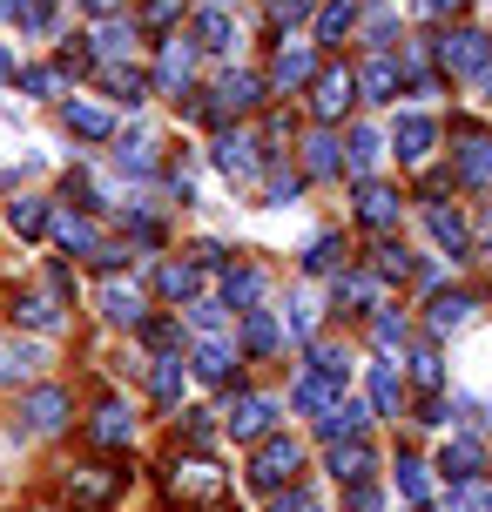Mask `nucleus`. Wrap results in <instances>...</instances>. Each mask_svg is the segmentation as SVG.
<instances>
[{"instance_id": "1", "label": "nucleus", "mask_w": 492, "mask_h": 512, "mask_svg": "<svg viewBox=\"0 0 492 512\" xmlns=\"http://www.w3.org/2000/svg\"><path fill=\"white\" fill-rule=\"evenodd\" d=\"M439 61L452 68V75H486L492 41H486V34H472V27H452V34L439 41Z\"/></svg>"}, {"instance_id": "2", "label": "nucleus", "mask_w": 492, "mask_h": 512, "mask_svg": "<svg viewBox=\"0 0 492 512\" xmlns=\"http://www.w3.org/2000/svg\"><path fill=\"white\" fill-rule=\"evenodd\" d=\"M297 465H304L297 438H263V452H257V465H250V479H257V486H284V479H297Z\"/></svg>"}, {"instance_id": "3", "label": "nucleus", "mask_w": 492, "mask_h": 512, "mask_svg": "<svg viewBox=\"0 0 492 512\" xmlns=\"http://www.w3.org/2000/svg\"><path fill=\"white\" fill-rule=\"evenodd\" d=\"M432 142H439L432 115H398V128H391V142H385V149L398 155V162H425V155H432Z\"/></svg>"}, {"instance_id": "4", "label": "nucleus", "mask_w": 492, "mask_h": 512, "mask_svg": "<svg viewBox=\"0 0 492 512\" xmlns=\"http://www.w3.org/2000/svg\"><path fill=\"white\" fill-rule=\"evenodd\" d=\"M21 418H27V432H61V418H68V391L41 384V391L21 405Z\"/></svg>"}, {"instance_id": "5", "label": "nucleus", "mask_w": 492, "mask_h": 512, "mask_svg": "<svg viewBox=\"0 0 492 512\" xmlns=\"http://www.w3.org/2000/svg\"><path fill=\"white\" fill-rule=\"evenodd\" d=\"M371 445H364V438H351V445H331V479L337 486H364V479H371Z\"/></svg>"}, {"instance_id": "6", "label": "nucleus", "mask_w": 492, "mask_h": 512, "mask_svg": "<svg viewBox=\"0 0 492 512\" xmlns=\"http://www.w3.org/2000/svg\"><path fill=\"white\" fill-rule=\"evenodd\" d=\"M277 418V398H236L230 405V438H263Z\"/></svg>"}, {"instance_id": "7", "label": "nucleus", "mask_w": 492, "mask_h": 512, "mask_svg": "<svg viewBox=\"0 0 492 512\" xmlns=\"http://www.w3.org/2000/svg\"><path fill=\"white\" fill-rule=\"evenodd\" d=\"M216 169L230 182H250L257 176V142H250V135H223V142H216Z\"/></svg>"}, {"instance_id": "8", "label": "nucleus", "mask_w": 492, "mask_h": 512, "mask_svg": "<svg viewBox=\"0 0 492 512\" xmlns=\"http://www.w3.org/2000/svg\"><path fill=\"white\" fill-rule=\"evenodd\" d=\"M351 81L364 88V102H391V95H398V61H391V54H371Z\"/></svg>"}, {"instance_id": "9", "label": "nucleus", "mask_w": 492, "mask_h": 512, "mask_svg": "<svg viewBox=\"0 0 492 512\" xmlns=\"http://www.w3.org/2000/svg\"><path fill=\"white\" fill-rule=\"evenodd\" d=\"M364 418H371V411H364L358 398H337V405L317 418V432L331 438V445H344V438H358V432H364Z\"/></svg>"}, {"instance_id": "10", "label": "nucleus", "mask_w": 492, "mask_h": 512, "mask_svg": "<svg viewBox=\"0 0 492 512\" xmlns=\"http://www.w3.org/2000/svg\"><path fill=\"white\" fill-rule=\"evenodd\" d=\"M351 102H358V81L344 75V68H331V75L317 81V115H324V122H337Z\"/></svg>"}, {"instance_id": "11", "label": "nucleus", "mask_w": 492, "mask_h": 512, "mask_svg": "<svg viewBox=\"0 0 492 512\" xmlns=\"http://www.w3.org/2000/svg\"><path fill=\"white\" fill-rule=\"evenodd\" d=\"M479 445H472V438H445V452H439V472L445 479H459V486H466V479H479Z\"/></svg>"}, {"instance_id": "12", "label": "nucleus", "mask_w": 492, "mask_h": 512, "mask_svg": "<svg viewBox=\"0 0 492 512\" xmlns=\"http://www.w3.org/2000/svg\"><path fill=\"white\" fill-rule=\"evenodd\" d=\"M196 371H203L209 384H230L236 378V351L223 344V337H203V344H196Z\"/></svg>"}, {"instance_id": "13", "label": "nucleus", "mask_w": 492, "mask_h": 512, "mask_svg": "<svg viewBox=\"0 0 492 512\" xmlns=\"http://www.w3.org/2000/svg\"><path fill=\"white\" fill-rule=\"evenodd\" d=\"M54 236H61V250H68V256H95V250H102V230H95L88 216H61Z\"/></svg>"}, {"instance_id": "14", "label": "nucleus", "mask_w": 492, "mask_h": 512, "mask_svg": "<svg viewBox=\"0 0 492 512\" xmlns=\"http://www.w3.org/2000/svg\"><path fill=\"white\" fill-rule=\"evenodd\" d=\"M257 95H263L257 75H223V88H216V108H223V115H243V108H257Z\"/></svg>"}, {"instance_id": "15", "label": "nucleus", "mask_w": 492, "mask_h": 512, "mask_svg": "<svg viewBox=\"0 0 492 512\" xmlns=\"http://www.w3.org/2000/svg\"><path fill=\"white\" fill-rule=\"evenodd\" d=\"M358 216L371 223V230H385L391 216H398V196H391L385 182H364V189H358Z\"/></svg>"}, {"instance_id": "16", "label": "nucleus", "mask_w": 492, "mask_h": 512, "mask_svg": "<svg viewBox=\"0 0 492 512\" xmlns=\"http://www.w3.org/2000/svg\"><path fill=\"white\" fill-rule=\"evenodd\" d=\"M115 486H122L115 472H75V479H68L75 506H108V499H115Z\"/></svg>"}, {"instance_id": "17", "label": "nucleus", "mask_w": 492, "mask_h": 512, "mask_svg": "<svg viewBox=\"0 0 492 512\" xmlns=\"http://www.w3.org/2000/svg\"><path fill=\"white\" fill-rule=\"evenodd\" d=\"M68 128L75 135H88V142H102V135H115V115L95 102H68Z\"/></svg>"}, {"instance_id": "18", "label": "nucleus", "mask_w": 492, "mask_h": 512, "mask_svg": "<svg viewBox=\"0 0 492 512\" xmlns=\"http://www.w3.org/2000/svg\"><path fill=\"white\" fill-rule=\"evenodd\" d=\"M257 297H263L257 270H230V277H223V310H257Z\"/></svg>"}, {"instance_id": "19", "label": "nucleus", "mask_w": 492, "mask_h": 512, "mask_svg": "<svg viewBox=\"0 0 492 512\" xmlns=\"http://www.w3.org/2000/svg\"><path fill=\"white\" fill-rule=\"evenodd\" d=\"M189 68H196V48H182V34H176V41H169V54H162V95H176V88H182V81H189Z\"/></svg>"}, {"instance_id": "20", "label": "nucleus", "mask_w": 492, "mask_h": 512, "mask_svg": "<svg viewBox=\"0 0 492 512\" xmlns=\"http://www.w3.org/2000/svg\"><path fill=\"white\" fill-rule=\"evenodd\" d=\"M41 344H21V337H14V344H7V351H0V378H34V371H41Z\"/></svg>"}, {"instance_id": "21", "label": "nucleus", "mask_w": 492, "mask_h": 512, "mask_svg": "<svg viewBox=\"0 0 492 512\" xmlns=\"http://www.w3.org/2000/svg\"><path fill=\"white\" fill-rule=\"evenodd\" d=\"M472 317V297L466 290H445V297H432V331H459Z\"/></svg>"}, {"instance_id": "22", "label": "nucleus", "mask_w": 492, "mask_h": 512, "mask_svg": "<svg viewBox=\"0 0 492 512\" xmlns=\"http://www.w3.org/2000/svg\"><path fill=\"white\" fill-rule=\"evenodd\" d=\"M337 304L371 310V304H378V277H371V270H351V277H337Z\"/></svg>"}, {"instance_id": "23", "label": "nucleus", "mask_w": 492, "mask_h": 512, "mask_svg": "<svg viewBox=\"0 0 492 512\" xmlns=\"http://www.w3.org/2000/svg\"><path fill=\"white\" fill-rule=\"evenodd\" d=\"M378 155H385V135H378V128H351V169H358V176L378 169Z\"/></svg>"}, {"instance_id": "24", "label": "nucleus", "mask_w": 492, "mask_h": 512, "mask_svg": "<svg viewBox=\"0 0 492 512\" xmlns=\"http://www.w3.org/2000/svg\"><path fill=\"white\" fill-rule=\"evenodd\" d=\"M102 310L115 317V324H142V297H135L129 283H108V290H102Z\"/></svg>"}, {"instance_id": "25", "label": "nucleus", "mask_w": 492, "mask_h": 512, "mask_svg": "<svg viewBox=\"0 0 492 512\" xmlns=\"http://www.w3.org/2000/svg\"><path fill=\"white\" fill-rule=\"evenodd\" d=\"M297 81H311V54L284 48V54H277V68H270V88H297Z\"/></svg>"}, {"instance_id": "26", "label": "nucleus", "mask_w": 492, "mask_h": 512, "mask_svg": "<svg viewBox=\"0 0 492 512\" xmlns=\"http://www.w3.org/2000/svg\"><path fill=\"white\" fill-rule=\"evenodd\" d=\"M311 371H317V378H331L337 391H344V384H351V358H344V351H337V344H317V351H311Z\"/></svg>"}, {"instance_id": "27", "label": "nucleus", "mask_w": 492, "mask_h": 512, "mask_svg": "<svg viewBox=\"0 0 492 512\" xmlns=\"http://www.w3.org/2000/svg\"><path fill=\"white\" fill-rule=\"evenodd\" d=\"M243 344H250V351H277V324H270V310H243Z\"/></svg>"}, {"instance_id": "28", "label": "nucleus", "mask_w": 492, "mask_h": 512, "mask_svg": "<svg viewBox=\"0 0 492 512\" xmlns=\"http://www.w3.org/2000/svg\"><path fill=\"white\" fill-rule=\"evenodd\" d=\"M425 223H432V236H439V250L466 256V223H459V216H452V209H432V216H425Z\"/></svg>"}, {"instance_id": "29", "label": "nucleus", "mask_w": 492, "mask_h": 512, "mask_svg": "<svg viewBox=\"0 0 492 512\" xmlns=\"http://www.w3.org/2000/svg\"><path fill=\"white\" fill-rule=\"evenodd\" d=\"M7 14H14V27H27V34H48L54 27V0H14Z\"/></svg>"}, {"instance_id": "30", "label": "nucleus", "mask_w": 492, "mask_h": 512, "mask_svg": "<svg viewBox=\"0 0 492 512\" xmlns=\"http://www.w3.org/2000/svg\"><path fill=\"white\" fill-rule=\"evenodd\" d=\"M7 223H14V236H41V230H48V203H34V196H21V203L7 209Z\"/></svg>"}, {"instance_id": "31", "label": "nucleus", "mask_w": 492, "mask_h": 512, "mask_svg": "<svg viewBox=\"0 0 492 512\" xmlns=\"http://www.w3.org/2000/svg\"><path fill=\"white\" fill-rule=\"evenodd\" d=\"M196 34H203V41H196V48H209V54L236 48V21H230V14H203V27H196Z\"/></svg>"}, {"instance_id": "32", "label": "nucleus", "mask_w": 492, "mask_h": 512, "mask_svg": "<svg viewBox=\"0 0 492 512\" xmlns=\"http://www.w3.org/2000/svg\"><path fill=\"white\" fill-rule=\"evenodd\" d=\"M176 492H196V499H216V492H223V479H216V472H209V465L196 459V465H182V472H176Z\"/></svg>"}, {"instance_id": "33", "label": "nucleus", "mask_w": 492, "mask_h": 512, "mask_svg": "<svg viewBox=\"0 0 492 512\" xmlns=\"http://www.w3.org/2000/svg\"><path fill=\"white\" fill-rule=\"evenodd\" d=\"M459 176L466 182H492V142H466V149H459Z\"/></svg>"}, {"instance_id": "34", "label": "nucleus", "mask_w": 492, "mask_h": 512, "mask_svg": "<svg viewBox=\"0 0 492 512\" xmlns=\"http://www.w3.org/2000/svg\"><path fill=\"white\" fill-rule=\"evenodd\" d=\"M351 21H358V7H351V0H331V7L317 14V41H337Z\"/></svg>"}, {"instance_id": "35", "label": "nucleus", "mask_w": 492, "mask_h": 512, "mask_svg": "<svg viewBox=\"0 0 492 512\" xmlns=\"http://www.w3.org/2000/svg\"><path fill=\"white\" fill-rule=\"evenodd\" d=\"M196 283H203V277H196V263H169V270H162V297H176V304H182V297H196Z\"/></svg>"}, {"instance_id": "36", "label": "nucleus", "mask_w": 492, "mask_h": 512, "mask_svg": "<svg viewBox=\"0 0 492 512\" xmlns=\"http://www.w3.org/2000/svg\"><path fill=\"white\" fill-rule=\"evenodd\" d=\"M95 438H102V445H129V411H122V405H102V418H95Z\"/></svg>"}, {"instance_id": "37", "label": "nucleus", "mask_w": 492, "mask_h": 512, "mask_svg": "<svg viewBox=\"0 0 492 512\" xmlns=\"http://www.w3.org/2000/svg\"><path fill=\"white\" fill-rule=\"evenodd\" d=\"M21 324H34V331H54V324H61L54 297H21Z\"/></svg>"}, {"instance_id": "38", "label": "nucleus", "mask_w": 492, "mask_h": 512, "mask_svg": "<svg viewBox=\"0 0 492 512\" xmlns=\"http://www.w3.org/2000/svg\"><path fill=\"white\" fill-rule=\"evenodd\" d=\"M371 405H378V411H398V371H391V364H378V371H371Z\"/></svg>"}, {"instance_id": "39", "label": "nucleus", "mask_w": 492, "mask_h": 512, "mask_svg": "<svg viewBox=\"0 0 492 512\" xmlns=\"http://www.w3.org/2000/svg\"><path fill=\"white\" fill-rule=\"evenodd\" d=\"M398 492H405L412 506H425V492H432V486H425V465H418V459H398Z\"/></svg>"}, {"instance_id": "40", "label": "nucleus", "mask_w": 492, "mask_h": 512, "mask_svg": "<svg viewBox=\"0 0 492 512\" xmlns=\"http://www.w3.org/2000/svg\"><path fill=\"white\" fill-rule=\"evenodd\" d=\"M304 162H311V176H337V142H331V135H311Z\"/></svg>"}, {"instance_id": "41", "label": "nucleus", "mask_w": 492, "mask_h": 512, "mask_svg": "<svg viewBox=\"0 0 492 512\" xmlns=\"http://www.w3.org/2000/svg\"><path fill=\"white\" fill-rule=\"evenodd\" d=\"M156 398H162V405H176V398H182V364L176 358L156 364Z\"/></svg>"}, {"instance_id": "42", "label": "nucleus", "mask_w": 492, "mask_h": 512, "mask_svg": "<svg viewBox=\"0 0 492 512\" xmlns=\"http://www.w3.org/2000/svg\"><path fill=\"white\" fill-rule=\"evenodd\" d=\"M108 88H115V102H142V88H149V81H142V75H135V68H115V75H108Z\"/></svg>"}, {"instance_id": "43", "label": "nucleus", "mask_w": 492, "mask_h": 512, "mask_svg": "<svg viewBox=\"0 0 492 512\" xmlns=\"http://www.w3.org/2000/svg\"><path fill=\"white\" fill-rule=\"evenodd\" d=\"M391 27H398V21H391V7L378 0V7H371V21H364V41H378V48H385V41H391Z\"/></svg>"}, {"instance_id": "44", "label": "nucleus", "mask_w": 492, "mask_h": 512, "mask_svg": "<svg viewBox=\"0 0 492 512\" xmlns=\"http://www.w3.org/2000/svg\"><path fill=\"white\" fill-rule=\"evenodd\" d=\"M311 331H317V304L297 297V304H290V337H311Z\"/></svg>"}, {"instance_id": "45", "label": "nucleus", "mask_w": 492, "mask_h": 512, "mask_svg": "<svg viewBox=\"0 0 492 512\" xmlns=\"http://www.w3.org/2000/svg\"><path fill=\"white\" fill-rule=\"evenodd\" d=\"M122 169H129V176H149V169H156L149 142H129V149H122Z\"/></svg>"}, {"instance_id": "46", "label": "nucleus", "mask_w": 492, "mask_h": 512, "mask_svg": "<svg viewBox=\"0 0 492 512\" xmlns=\"http://www.w3.org/2000/svg\"><path fill=\"white\" fill-rule=\"evenodd\" d=\"M412 263H405V250L398 243H378V277H405Z\"/></svg>"}, {"instance_id": "47", "label": "nucleus", "mask_w": 492, "mask_h": 512, "mask_svg": "<svg viewBox=\"0 0 492 512\" xmlns=\"http://www.w3.org/2000/svg\"><path fill=\"white\" fill-rule=\"evenodd\" d=\"M95 41H102V54H129L135 27H102V34H95Z\"/></svg>"}, {"instance_id": "48", "label": "nucleus", "mask_w": 492, "mask_h": 512, "mask_svg": "<svg viewBox=\"0 0 492 512\" xmlns=\"http://www.w3.org/2000/svg\"><path fill=\"white\" fill-rule=\"evenodd\" d=\"M54 81H61L54 68H27V75H21V88H27V95H54Z\"/></svg>"}, {"instance_id": "49", "label": "nucleus", "mask_w": 492, "mask_h": 512, "mask_svg": "<svg viewBox=\"0 0 492 512\" xmlns=\"http://www.w3.org/2000/svg\"><path fill=\"white\" fill-rule=\"evenodd\" d=\"M304 263H311V270H331V263H337V236H317Z\"/></svg>"}, {"instance_id": "50", "label": "nucleus", "mask_w": 492, "mask_h": 512, "mask_svg": "<svg viewBox=\"0 0 492 512\" xmlns=\"http://www.w3.org/2000/svg\"><path fill=\"white\" fill-rule=\"evenodd\" d=\"M378 344L398 351V344H405V317H378Z\"/></svg>"}, {"instance_id": "51", "label": "nucleus", "mask_w": 492, "mask_h": 512, "mask_svg": "<svg viewBox=\"0 0 492 512\" xmlns=\"http://www.w3.org/2000/svg\"><path fill=\"white\" fill-rule=\"evenodd\" d=\"M297 196V176H284V169H270V203H290Z\"/></svg>"}, {"instance_id": "52", "label": "nucleus", "mask_w": 492, "mask_h": 512, "mask_svg": "<svg viewBox=\"0 0 492 512\" xmlns=\"http://www.w3.org/2000/svg\"><path fill=\"white\" fill-rule=\"evenodd\" d=\"M189 317H196V331H216L223 324V304H189Z\"/></svg>"}, {"instance_id": "53", "label": "nucleus", "mask_w": 492, "mask_h": 512, "mask_svg": "<svg viewBox=\"0 0 492 512\" xmlns=\"http://www.w3.org/2000/svg\"><path fill=\"white\" fill-rule=\"evenodd\" d=\"M277 21H311V0H277Z\"/></svg>"}, {"instance_id": "54", "label": "nucleus", "mask_w": 492, "mask_h": 512, "mask_svg": "<svg viewBox=\"0 0 492 512\" xmlns=\"http://www.w3.org/2000/svg\"><path fill=\"white\" fill-rule=\"evenodd\" d=\"M412 371H418V384H439V358H432V351H418Z\"/></svg>"}, {"instance_id": "55", "label": "nucleus", "mask_w": 492, "mask_h": 512, "mask_svg": "<svg viewBox=\"0 0 492 512\" xmlns=\"http://www.w3.org/2000/svg\"><path fill=\"white\" fill-rule=\"evenodd\" d=\"M149 344H156V351H169V344H176V324H169V317H162V324H149Z\"/></svg>"}, {"instance_id": "56", "label": "nucleus", "mask_w": 492, "mask_h": 512, "mask_svg": "<svg viewBox=\"0 0 492 512\" xmlns=\"http://www.w3.org/2000/svg\"><path fill=\"white\" fill-rule=\"evenodd\" d=\"M351 512H378V492H371V486H351Z\"/></svg>"}, {"instance_id": "57", "label": "nucleus", "mask_w": 492, "mask_h": 512, "mask_svg": "<svg viewBox=\"0 0 492 512\" xmlns=\"http://www.w3.org/2000/svg\"><path fill=\"white\" fill-rule=\"evenodd\" d=\"M270 512H311V499H304V492H284V499H277Z\"/></svg>"}, {"instance_id": "58", "label": "nucleus", "mask_w": 492, "mask_h": 512, "mask_svg": "<svg viewBox=\"0 0 492 512\" xmlns=\"http://www.w3.org/2000/svg\"><path fill=\"white\" fill-rule=\"evenodd\" d=\"M115 7H122V0H88V14H115Z\"/></svg>"}, {"instance_id": "59", "label": "nucleus", "mask_w": 492, "mask_h": 512, "mask_svg": "<svg viewBox=\"0 0 492 512\" xmlns=\"http://www.w3.org/2000/svg\"><path fill=\"white\" fill-rule=\"evenodd\" d=\"M445 7H459V0H425V14H445Z\"/></svg>"}, {"instance_id": "60", "label": "nucleus", "mask_w": 492, "mask_h": 512, "mask_svg": "<svg viewBox=\"0 0 492 512\" xmlns=\"http://www.w3.org/2000/svg\"><path fill=\"white\" fill-rule=\"evenodd\" d=\"M0 75H14V54H7V48H0Z\"/></svg>"}, {"instance_id": "61", "label": "nucleus", "mask_w": 492, "mask_h": 512, "mask_svg": "<svg viewBox=\"0 0 492 512\" xmlns=\"http://www.w3.org/2000/svg\"><path fill=\"white\" fill-rule=\"evenodd\" d=\"M209 7H216V0H209Z\"/></svg>"}]
</instances>
